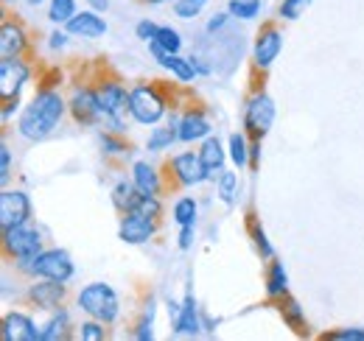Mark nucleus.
<instances>
[{"instance_id":"f257e3e1","label":"nucleus","mask_w":364,"mask_h":341,"mask_svg":"<svg viewBox=\"0 0 364 341\" xmlns=\"http://www.w3.org/2000/svg\"><path fill=\"white\" fill-rule=\"evenodd\" d=\"M62 115H65V101H62V95L53 92V90H40V92L34 95V101L23 109L17 129H20V134H23L26 140H34V143H37V140H46L48 134L59 126Z\"/></svg>"},{"instance_id":"f03ea898","label":"nucleus","mask_w":364,"mask_h":341,"mask_svg":"<svg viewBox=\"0 0 364 341\" xmlns=\"http://www.w3.org/2000/svg\"><path fill=\"white\" fill-rule=\"evenodd\" d=\"M17 269L31 274V277H43V280H62L68 283L73 277V260L65 249H48L40 252L37 257H28V260H17Z\"/></svg>"},{"instance_id":"7ed1b4c3","label":"nucleus","mask_w":364,"mask_h":341,"mask_svg":"<svg viewBox=\"0 0 364 341\" xmlns=\"http://www.w3.org/2000/svg\"><path fill=\"white\" fill-rule=\"evenodd\" d=\"M79 308L92 316V319H98V322H104V325H112L115 319H118V310H121V302H118V294L107 286V283H90L87 288H82V294H79Z\"/></svg>"},{"instance_id":"20e7f679","label":"nucleus","mask_w":364,"mask_h":341,"mask_svg":"<svg viewBox=\"0 0 364 341\" xmlns=\"http://www.w3.org/2000/svg\"><path fill=\"white\" fill-rule=\"evenodd\" d=\"M129 115L143 126H154L163 115H166V98L160 95V90L149 85H137L129 92Z\"/></svg>"},{"instance_id":"39448f33","label":"nucleus","mask_w":364,"mask_h":341,"mask_svg":"<svg viewBox=\"0 0 364 341\" xmlns=\"http://www.w3.org/2000/svg\"><path fill=\"white\" fill-rule=\"evenodd\" d=\"M3 249H6V255L14 257V260H28V257H37L43 252V238L26 221V224L3 229Z\"/></svg>"},{"instance_id":"423d86ee","label":"nucleus","mask_w":364,"mask_h":341,"mask_svg":"<svg viewBox=\"0 0 364 341\" xmlns=\"http://www.w3.org/2000/svg\"><path fill=\"white\" fill-rule=\"evenodd\" d=\"M95 95H98V104L104 109V118L101 121H107L115 131H121L124 129V115L129 109V92L118 85V82H104V85L95 90Z\"/></svg>"},{"instance_id":"0eeeda50","label":"nucleus","mask_w":364,"mask_h":341,"mask_svg":"<svg viewBox=\"0 0 364 341\" xmlns=\"http://www.w3.org/2000/svg\"><path fill=\"white\" fill-rule=\"evenodd\" d=\"M274 124V101L267 92H255L250 101H247V109H244V126L247 131L261 140Z\"/></svg>"},{"instance_id":"6e6552de","label":"nucleus","mask_w":364,"mask_h":341,"mask_svg":"<svg viewBox=\"0 0 364 341\" xmlns=\"http://www.w3.org/2000/svg\"><path fill=\"white\" fill-rule=\"evenodd\" d=\"M31 218V202L23 190H3L0 193V227H17Z\"/></svg>"},{"instance_id":"1a4fd4ad","label":"nucleus","mask_w":364,"mask_h":341,"mask_svg":"<svg viewBox=\"0 0 364 341\" xmlns=\"http://www.w3.org/2000/svg\"><path fill=\"white\" fill-rule=\"evenodd\" d=\"M168 168H171V176H174L180 185H185V188H193V185L210 179V170L205 168L202 157H199V154H191V151L177 154V157L171 160Z\"/></svg>"},{"instance_id":"9d476101","label":"nucleus","mask_w":364,"mask_h":341,"mask_svg":"<svg viewBox=\"0 0 364 341\" xmlns=\"http://www.w3.org/2000/svg\"><path fill=\"white\" fill-rule=\"evenodd\" d=\"M68 107H70L76 124H82V126H92V124H98V121L104 118V109H101V104H98L95 90H87V87L76 90V92L70 95Z\"/></svg>"},{"instance_id":"9b49d317","label":"nucleus","mask_w":364,"mask_h":341,"mask_svg":"<svg viewBox=\"0 0 364 341\" xmlns=\"http://www.w3.org/2000/svg\"><path fill=\"white\" fill-rule=\"evenodd\" d=\"M280 50H283V34L277 31V26H272V23L264 26L258 40H255V50H252L255 67H261V70L272 67V62L280 56Z\"/></svg>"},{"instance_id":"f8f14e48","label":"nucleus","mask_w":364,"mask_h":341,"mask_svg":"<svg viewBox=\"0 0 364 341\" xmlns=\"http://www.w3.org/2000/svg\"><path fill=\"white\" fill-rule=\"evenodd\" d=\"M28 67L20 59H0V95L6 98H20V90L28 82Z\"/></svg>"},{"instance_id":"ddd939ff","label":"nucleus","mask_w":364,"mask_h":341,"mask_svg":"<svg viewBox=\"0 0 364 341\" xmlns=\"http://www.w3.org/2000/svg\"><path fill=\"white\" fill-rule=\"evenodd\" d=\"M157 232V221H151V218H146V215H137V213H127L124 215V221H121V229H118V235H121V241L124 244H146V241H151V235Z\"/></svg>"},{"instance_id":"4468645a","label":"nucleus","mask_w":364,"mask_h":341,"mask_svg":"<svg viewBox=\"0 0 364 341\" xmlns=\"http://www.w3.org/2000/svg\"><path fill=\"white\" fill-rule=\"evenodd\" d=\"M65 31H68L70 37L101 40V37H107V23H104V17H98V11H95V9H90V11L76 14V17L65 26Z\"/></svg>"},{"instance_id":"2eb2a0df","label":"nucleus","mask_w":364,"mask_h":341,"mask_svg":"<svg viewBox=\"0 0 364 341\" xmlns=\"http://www.w3.org/2000/svg\"><path fill=\"white\" fill-rule=\"evenodd\" d=\"M65 283L62 280H48L46 283H34L31 288H28V299L37 305V308H43V310H56V308H62V302H65Z\"/></svg>"},{"instance_id":"dca6fc26","label":"nucleus","mask_w":364,"mask_h":341,"mask_svg":"<svg viewBox=\"0 0 364 341\" xmlns=\"http://www.w3.org/2000/svg\"><path fill=\"white\" fill-rule=\"evenodd\" d=\"M43 330L34 328V322L26 313H6L3 319V339L6 341H37Z\"/></svg>"},{"instance_id":"f3484780","label":"nucleus","mask_w":364,"mask_h":341,"mask_svg":"<svg viewBox=\"0 0 364 341\" xmlns=\"http://www.w3.org/2000/svg\"><path fill=\"white\" fill-rule=\"evenodd\" d=\"M26 31L17 23H3L0 28V59H20V53L26 50Z\"/></svg>"},{"instance_id":"a211bd4d","label":"nucleus","mask_w":364,"mask_h":341,"mask_svg":"<svg viewBox=\"0 0 364 341\" xmlns=\"http://www.w3.org/2000/svg\"><path fill=\"white\" fill-rule=\"evenodd\" d=\"M210 131H213V126H210V121H208L205 112H188L180 121V126H177V134H180L182 143L205 140V137H210Z\"/></svg>"},{"instance_id":"6ab92c4d","label":"nucleus","mask_w":364,"mask_h":341,"mask_svg":"<svg viewBox=\"0 0 364 341\" xmlns=\"http://www.w3.org/2000/svg\"><path fill=\"white\" fill-rule=\"evenodd\" d=\"M143 196H146V193L137 188L135 179H132V182H129V179H121V182L112 188V205H115L118 213H124V215L132 213Z\"/></svg>"},{"instance_id":"aec40b11","label":"nucleus","mask_w":364,"mask_h":341,"mask_svg":"<svg viewBox=\"0 0 364 341\" xmlns=\"http://www.w3.org/2000/svg\"><path fill=\"white\" fill-rule=\"evenodd\" d=\"M199 157H202L205 168L210 170V179L225 170V148H222L219 137H205V143L199 148Z\"/></svg>"},{"instance_id":"412c9836","label":"nucleus","mask_w":364,"mask_h":341,"mask_svg":"<svg viewBox=\"0 0 364 341\" xmlns=\"http://www.w3.org/2000/svg\"><path fill=\"white\" fill-rule=\"evenodd\" d=\"M174 330L180 333V336H196L199 333V313H196V299L193 294L188 291V297L182 302V310L180 316L174 319Z\"/></svg>"},{"instance_id":"4be33fe9","label":"nucleus","mask_w":364,"mask_h":341,"mask_svg":"<svg viewBox=\"0 0 364 341\" xmlns=\"http://www.w3.org/2000/svg\"><path fill=\"white\" fill-rule=\"evenodd\" d=\"M157 65H160L163 70H168L171 76H177L180 82H193V79H196L193 62H191V59H182L180 53H163V56H157Z\"/></svg>"},{"instance_id":"5701e85b","label":"nucleus","mask_w":364,"mask_h":341,"mask_svg":"<svg viewBox=\"0 0 364 341\" xmlns=\"http://www.w3.org/2000/svg\"><path fill=\"white\" fill-rule=\"evenodd\" d=\"M132 176H135V185L146 196H160L163 182H160V173L154 170V166H149V163H135Z\"/></svg>"},{"instance_id":"b1692460","label":"nucleus","mask_w":364,"mask_h":341,"mask_svg":"<svg viewBox=\"0 0 364 341\" xmlns=\"http://www.w3.org/2000/svg\"><path fill=\"white\" fill-rule=\"evenodd\" d=\"M289 277H286V269H283V263L280 260H274L272 266H269V271H267V294L269 297H283L286 294V288H289V283H286Z\"/></svg>"},{"instance_id":"393cba45","label":"nucleus","mask_w":364,"mask_h":341,"mask_svg":"<svg viewBox=\"0 0 364 341\" xmlns=\"http://www.w3.org/2000/svg\"><path fill=\"white\" fill-rule=\"evenodd\" d=\"M283 313V322L294 330V333H309V325H306V316H303V308L294 302V299H286V305L280 308Z\"/></svg>"},{"instance_id":"a878e982","label":"nucleus","mask_w":364,"mask_h":341,"mask_svg":"<svg viewBox=\"0 0 364 341\" xmlns=\"http://www.w3.org/2000/svg\"><path fill=\"white\" fill-rule=\"evenodd\" d=\"M76 14H79V11H76V0H50V9H48L50 23H56V26H68Z\"/></svg>"},{"instance_id":"bb28decb","label":"nucleus","mask_w":364,"mask_h":341,"mask_svg":"<svg viewBox=\"0 0 364 341\" xmlns=\"http://www.w3.org/2000/svg\"><path fill=\"white\" fill-rule=\"evenodd\" d=\"M174 140H180V134H177V126H174V124H168V126H157L151 134H149V151L171 148Z\"/></svg>"},{"instance_id":"cd10ccee","label":"nucleus","mask_w":364,"mask_h":341,"mask_svg":"<svg viewBox=\"0 0 364 341\" xmlns=\"http://www.w3.org/2000/svg\"><path fill=\"white\" fill-rule=\"evenodd\" d=\"M230 160L235 163V168H244L250 163V146H247L244 134H238V131L230 134Z\"/></svg>"},{"instance_id":"c85d7f7f","label":"nucleus","mask_w":364,"mask_h":341,"mask_svg":"<svg viewBox=\"0 0 364 341\" xmlns=\"http://www.w3.org/2000/svg\"><path fill=\"white\" fill-rule=\"evenodd\" d=\"M219 199L225 205H235V199H238V176L232 170L219 173Z\"/></svg>"},{"instance_id":"c756f323","label":"nucleus","mask_w":364,"mask_h":341,"mask_svg":"<svg viewBox=\"0 0 364 341\" xmlns=\"http://www.w3.org/2000/svg\"><path fill=\"white\" fill-rule=\"evenodd\" d=\"M68 325H70V316H68V310H62V308H59V313H56V316L48 322L46 330L40 333V339H43V341H56L59 336H65V328H68Z\"/></svg>"},{"instance_id":"7c9ffc66","label":"nucleus","mask_w":364,"mask_h":341,"mask_svg":"<svg viewBox=\"0 0 364 341\" xmlns=\"http://www.w3.org/2000/svg\"><path fill=\"white\" fill-rule=\"evenodd\" d=\"M154 43L160 45L166 53H180L182 48V37L177 28H171V26H160V34H157V40Z\"/></svg>"},{"instance_id":"2f4dec72","label":"nucleus","mask_w":364,"mask_h":341,"mask_svg":"<svg viewBox=\"0 0 364 341\" xmlns=\"http://www.w3.org/2000/svg\"><path fill=\"white\" fill-rule=\"evenodd\" d=\"M174 221H177L180 227L196 221V202H193L191 196H185V199H180V202L174 205Z\"/></svg>"},{"instance_id":"473e14b6","label":"nucleus","mask_w":364,"mask_h":341,"mask_svg":"<svg viewBox=\"0 0 364 341\" xmlns=\"http://www.w3.org/2000/svg\"><path fill=\"white\" fill-rule=\"evenodd\" d=\"M230 14L241 17V20H252L258 11H261V3L258 0H230Z\"/></svg>"},{"instance_id":"72a5a7b5","label":"nucleus","mask_w":364,"mask_h":341,"mask_svg":"<svg viewBox=\"0 0 364 341\" xmlns=\"http://www.w3.org/2000/svg\"><path fill=\"white\" fill-rule=\"evenodd\" d=\"M137 215H146V218H151V221H157L160 215H163V205H160V199L157 196H143L140 202H137V207L132 210Z\"/></svg>"},{"instance_id":"f704fd0d","label":"nucleus","mask_w":364,"mask_h":341,"mask_svg":"<svg viewBox=\"0 0 364 341\" xmlns=\"http://www.w3.org/2000/svg\"><path fill=\"white\" fill-rule=\"evenodd\" d=\"M311 3H314V0H283L277 14H280V20H297Z\"/></svg>"},{"instance_id":"c9c22d12","label":"nucleus","mask_w":364,"mask_h":341,"mask_svg":"<svg viewBox=\"0 0 364 341\" xmlns=\"http://www.w3.org/2000/svg\"><path fill=\"white\" fill-rule=\"evenodd\" d=\"M205 6H208V0H174V14L182 17V20H191V17H196Z\"/></svg>"},{"instance_id":"e433bc0d","label":"nucleus","mask_w":364,"mask_h":341,"mask_svg":"<svg viewBox=\"0 0 364 341\" xmlns=\"http://www.w3.org/2000/svg\"><path fill=\"white\" fill-rule=\"evenodd\" d=\"M250 232H252V241H255L258 252H261L264 257H269V260H272V257H274V249H272V244L267 241V232H264V227H258L255 221H250Z\"/></svg>"},{"instance_id":"4c0bfd02","label":"nucleus","mask_w":364,"mask_h":341,"mask_svg":"<svg viewBox=\"0 0 364 341\" xmlns=\"http://www.w3.org/2000/svg\"><path fill=\"white\" fill-rule=\"evenodd\" d=\"M101 148L107 151V154H129V143H124L121 137H115V134H101Z\"/></svg>"},{"instance_id":"58836bf2","label":"nucleus","mask_w":364,"mask_h":341,"mask_svg":"<svg viewBox=\"0 0 364 341\" xmlns=\"http://www.w3.org/2000/svg\"><path fill=\"white\" fill-rule=\"evenodd\" d=\"M151 319H154V302H149V310H146V316H143V322L137 325L135 336L140 341H149L154 339V330H151Z\"/></svg>"},{"instance_id":"ea45409f","label":"nucleus","mask_w":364,"mask_h":341,"mask_svg":"<svg viewBox=\"0 0 364 341\" xmlns=\"http://www.w3.org/2000/svg\"><path fill=\"white\" fill-rule=\"evenodd\" d=\"M79 333H82V339H85V341H101V339H104V322H98V319L85 322Z\"/></svg>"},{"instance_id":"a19ab883","label":"nucleus","mask_w":364,"mask_h":341,"mask_svg":"<svg viewBox=\"0 0 364 341\" xmlns=\"http://www.w3.org/2000/svg\"><path fill=\"white\" fill-rule=\"evenodd\" d=\"M135 34L143 40V43H154L157 34H160V26H154V23H149V20H140V23L135 26Z\"/></svg>"},{"instance_id":"79ce46f5","label":"nucleus","mask_w":364,"mask_h":341,"mask_svg":"<svg viewBox=\"0 0 364 341\" xmlns=\"http://www.w3.org/2000/svg\"><path fill=\"white\" fill-rule=\"evenodd\" d=\"M9 176H11V151L3 143L0 146V182H9Z\"/></svg>"},{"instance_id":"37998d69","label":"nucleus","mask_w":364,"mask_h":341,"mask_svg":"<svg viewBox=\"0 0 364 341\" xmlns=\"http://www.w3.org/2000/svg\"><path fill=\"white\" fill-rule=\"evenodd\" d=\"M325 339H333V341H364V330H336V333H328Z\"/></svg>"},{"instance_id":"c03bdc74","label":"nucleus","mask_w":364,"mask_h":341,"mask_svg":"<svg viewBox=\"0 0 364 341\" xmlns=\"http://www.w3.org/2000/svg\"><path fill=\"white\" fill-rule=\"evenodd\" d=\"M193 247V224H185L180 232V249H191Z\"/></svg>"},{"instance_id":"a18cd8bd","label":"nucleus","mask_w":364,"mask_h":341,"mask_svg":"<svg viewBox=\"0 0 364 341\" xmlns=\"http://www.w3.org/2000/svg\"><path fill=\"white\" fill-rule=\"evenodd\" d=\"M228 14H230V11H228ZM228 14H216V17H210V20H208V34H216L219 28H225Z\"/></svg>"},{"instance_id":"49530a36","label":"nucleus","mask_w":364,"mask_h":341,"mask_svg":"<svg viewBox=\"0 0 364 341\" xmlns=\"http://www.w3.org/2000/svg\"><path fill=\"white\" fill-rule=\"evenodd\" d=\"M65 45H68V34H65V31H53V34H50V48H53V50H59V48H65Z\"/></svg>"},{"instance_id":"de8ad7c7","label":"nucleus","mask_w":364,"mask_h":341,"mask_svg":"<svg viewBox=\"0 0 364 341\" xmlns=\"http://www.w3.org/2000/svg\"><path fill=\"white\" fill-rule=\"evenodd\" d=\"M258 160H261V140L250 146V166H252V168H258Z\"/></svg>"},{"instance_id":"09e8293b","label":"nucleus","mask_w":364,"mask_h":341,"mask_svg":"<svg viewBox=\"0 0 364 341\" xmlns=\"http://www.w3.org/2000/svg\"><path fill=\"white\" fill-rule=\"evenodd\" d=\"M90 6L95 11H107L109 9V0H90Z\"/></svg>"},{"instance_id":"8fccbe9b","label":"nucleus","mask_w":364,"mask_h":341,"mask_svg":"<svg viewBox=\"0 0 364 341\" xmlns=\"http://www.w3.org/2000/svg\"><path fill=\"white\" fill-rule=\"evenodd\" d=\"M28 3H31V6H40V3H46V0H28Z\"/></svg>"},{"instance_id":"3c124183","label":"nucleus","mask_w":364,"mask_h":341,"mask_svg":"<svg viewBox=\"0 0 364 341\" xmlns=\"http://www.w3.org/2000/svg\"><path fill=\"white\" fill-rule=\"evenodd\" d=\"M146 3H168V0H146Z\"/></svg>"},{"instance_id":"603ef678","label":"nucleus","mask_w":364,"mask_h":341,"mask_svg":"<svg viewBox=\"0 0 364 341\" xmlns=\"http://www.w3.org/2000/svg\"><path fill=\"white\" fill-rule=\"evenodd\" d=\"M3 3H11V0H3Z\"/></svg>"}]
</instances>
